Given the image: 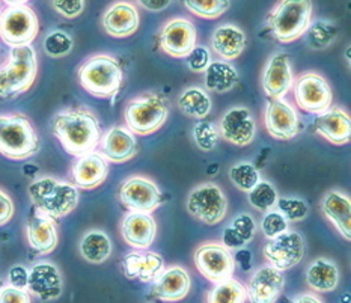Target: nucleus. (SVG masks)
I'll list each match as a JSON object with an SVG mask.
<instances>
[{
  "label": "nucleus",
  "mask_w": 351,
  "mask_h": 303,
  "mask_svg": "<svg viewBox=\"0 0 351 303\" xmlns=\"http://www.w3.org/2000/svg\"><path fill=\"white\" fill-rule=\"evenodd\" d=\"M256 124L247 108H232L219 123V136L237 147L250 145L255 139Z\"/></svg>",
  "instance_id": "nucleus-18"
},
{
  "label": "nucleus",
  "mask_w": 351,
  "mask_h": 303,
  "mask_svg": "<svg viewBox=\"0 0 351 303\" xmlns=\"http://www.w3.org/2000/svg\"><path fill=\"white\" fill-rule=\"evenodd\" d=\"M246 299V287L234 278H228L215 284L208 293L207 303H244Z\"/></svg>",
  "instance_id": "nucleus-35"
},
{
  "label": "nucleus",
  "mask_w": 351,
  "mask_h": 303,
  "mask_svg": "<svg viewBox=\"0 0 351 303\" xmlns=\"http://www.w3.org/2000/svg\"><path fill=\"white\" fill-rule=\"evenodd\" d=\"M160 49L167 56L186 58L196 47L197 32L195 25L184 17L172 19L163 26L158 36Z\"/></svg>",
  "instance_id": "nucleus-15"
},
{
  "label": "nucleus",
  "mask_w": 351,
  "mask_h": 303,
  "mask_svg": "<svg viewBox=\"0 0 351 303\" xmlns=\"http://www.w3.org/2000/svg\"><path fill=\"white\" fill-rule=\"evenodd\" d=\"M27 281H29V270L25 266L11 267L10 274H8V285L15 287L20 290H27Z\"/></svg>",
  "instance_id": "nucleus-47"
},
{
  "label": "nucleus",
  "mask_w": 351,
  "mask_h": 303,
  "mask_svg": "<svg viewBox=\"0 0 351 303\" xmlns=\"http://www.w3.org/2000/svg\"><path fill=\"white\" fill-rule=\"evenodd\" d=\"M346 55H347L346 58H347V60H348V64H350V60H351V58H350V47L347 49V53H346Z\"/></svg>",
  "instance_id": "nucleus-54"
},
{
  "label": "nucleus",
  "mask_w": 351,
  "mask_h": 303,
  "mask_svg": "<svg viewBox=\"0 0 351 303\" xmlns=\"http://www.w3.org/2000/svg\"><path fill=\"white\" fill-rule=\"evenodd\" d=\"M169 117V101L162 94H147L133 98L125 106L124 119L130 132L148 136L160 130Z\"/></svg>",
  "instance_id": "nucleus-7"
},
{
  "label": "nucleus",
  "mask_w": 351,
  "mask_h": 303,
  "mask_svg": "<svg viewBox=\"0 0 351 303\" xmlns=\"http://www.w3.org/2000/svg\"><path fill=\"white\" fill-rule=\"evenodd\" d=\"M339 269L329 258H317L306 269V284L317 293H330L339 284Z\"/></svg>",
  "instance_id": "nucleus-30"
},
{
  "label": "nucleus",
  "mask_w": 351,
  "mask_h": 303,
  "mask_svg": "<svg viewBox=\"0 0 351 303\" xmlns=\"http://www.w3.org/2000/svg\"><path fill=\"white\" fill-rule=\"evenodd\" d=\"M40 32V20L27 5H10L0 12V40L10 47L29 45Z\"/></svg>",
  "instance_id": "nucleus-8"
},
{
  "label": "nucleus",
  "mask_w": 351,
  "mask_h": 303,
  "mask_svg": "<svg viewBox=\"0 0 351 303\" xmlns=\"http://www.w3.org/2000/svg\"><path fill=\"white\" fill-rule=\"evenodd\" d=\"M289 222L282 216L278 210H270L264 215L261 221V231L267 240L279 236V234L288 231Z\"/></svg>",
  "instance_id": "nucleus-42"
},
{
  "label": "nucleus",
  "mask_w": 351,
  "mask_h": 303,
  "mask_svg": "<svg viewBox=\"0 0 351 303\" xmlns=\"http://www.w3.org/2000/svg\"><path fill=\"white\" fill-rule=\"evenodd\" d=\"M51 133L68 154L93 153L101 139L100 121L88 109H65L51 119Z\"/></svg>",
  "instance_id": "nucleus-1"
},
{
  "label": "nucleus",
  "mask_w": 351,
  "mask_h": 303,
  "mask_svg": "<svg viewBox=\"0 0 351 303\" xmlns=\"http://www.w3.org/2000/svg\"><path fill=\"white\" fill-rule=\"evenodd\" d=\"M113 251L110 237L101 230H90L83 234L79 243L82 258L90 264H103L110 258Z\"/></svg>",
  "instance_id": "nucleus-31"
},
{
  "label": "nucleus",
  "mask_w": 351,
  "mask_h": 303,
  "mask_svg": "<svg viewBox=\"0 0 351 303\" xmlns=\"http://www.w3.org/2000/svg\"><path fill=\"white\" fill-rule=\"evenodd\" d=\"M14 211H15V207L11 196L0 189V226H5L6 223H10V221L14 216Z\"/></svg>",
  "instance_id": "nucleus-48"
},
{
  "label": "nucleus",
  "mask_w": 351,
  "mask_h": 303,
  "mask_svg": "<svg viewBox=\"0 0 351 303\" xmlns=\"http://www.w3.org/2000/svg\"><path fill=\"white\" fill-rule=\"evenodd\" d=\"M5 287V282L2 281V279H0V291H2V289Z\"/></svg>",
  "instance_id": "nucleus-55"
},
{
  "label": "nucleus",
  "mask_w": 351,
  "mask_h": 303,
  "mask_svg": "<svg viewBox=\"0 0 351 303\" xmlns=\"http://www.w3.org/2000/svg\"><path fill=\"white\" fill-rule=\"evenodd\" d=\"M121 236L128 246L134 249H148L157 236L156 219L149 213L130 211L121 223Z\"/></svg>",
  "instance_id": "nucleus-24"
},
{
  "label": "nucleus",
  "mask_w": 351,
  "mask_h": 303,
  "mask_svg": "<svg viewBox=\"0 0 351 303\" xmlns=\"http://www.w3.org/2000/svg\"><path fill=\"white\" fill-rule=\"evenodd\" d=\"M230 180L239 191L247 193L261 181V173L255 165L241 162L230 169Z\"/></svg>",
  "instance_id": "nucleus-36"
},
{
  "label": "nucleus",
  "mask_w": 351,
  "mask_h": 303,
  "mask_svg": "<svg viewBox=\"0 0 351 303\" xmlns=\"http://www.w3.org/2000/svg\"><path fill=\"white\" fill-rule=\"evenodd\" d=\"M304 240L297 231H285L270 239L264 246V256L270 266L282 271L297 266L304 256Z\"/></svg>",
  "instance_id": "nucleus-14"
},
{
  "label": "nucleus",
  "mask_w": 351,
  "mask_h": 303,
  "mask_svg": "<svg viewBox=\"0 0 351 303\" xmlns=\"http://www.w3.org/2000/svg\"><path fill=\"white\" fill-rule=\"evenodd\" d=\"M178 108L189 118L204 119L211 112V98L204 88H187L178 97Z\"/></svg>",
  "instance_id": "nucleus-33"
},
{
  "label": "nucleus",
  "mask_w": 351,
  "mask_h": 303,
  "mask_svg": "<svg viewBox=\"0 0 351 303\" xmlns=\"http://www.w3.org/2000/svg\"><path fill=\"white\" fill-rule=\"evenodd\" d=\"M64 290V279L53 263L40 261L29 270L27 291L43 302L56 300Z\"/></svg>",
  "instance_id": "nucleus-19"
},
{
  "label": "nucleus",
  "mask_w": 351,
  "mask_h": 303,
  "mask_svg": "<svg viewBox=\"0 0 351 303\" xmlns=\"http://www.w3.org/2000/svg\"><path fill=\"white\" fill-rule=\"evenodd\" d=\"M100 153L110 163H125L137 154L139 143L136 134L124 125H115L101 134Z\"/></svg>",
  "instance_id": "nucleus-20"
},
{
  "label": "nucleus",
  "mask_w": 351,
  "mask_h": 303,
  "mask_svg": "<svg viewBox=\"0 0 351 303\" xmlns=\"http://www.w3.org/2000/svg\"><path fill=\"white\" fill-rule=\"evenodd\" d=\"M172 0H137V3H139L142 8H145L147 11L151 12H160V11H165L167 6L171 5Z\"/></svg>",
  "instance_id": "nucleus-51"
},
{
  "label": "nucleus",
  "mask_w": 351,
  "mask_h": 303,
  "mask_svg": "<svg viewBox=\"0 0 351 303\" xmlns=\"http://www.w3.org/2000/svg\"><path fill=\"white\" fill-rule=\"evenodd\" d=\"M122 269L128 279L152 282L165 270V260L157 252H130L124 256Z\"/></svg>",
  "instance_id": "nucleus-28"
},
{
  "label": "nucleus",
  "mask_w": 351,
  "mask_h": 303,
  "mask_svg": "<svg viewBox=\"0 0 351 303\" xmlns=\"http://www.w3.org/2000/svg\"><path fill=\"white\" fill-rule=\"evenodd\" d=\"M187 10L201 19H219L230 8V0H182Z\"/></svg>",
  "instance_id": "nucleus-39"
},
{
  "label": "nucleus",
  "mask_w": 351,
  "mask_h": 303,
  "mask_svg": "<svg viewBox=\"0 0 351 303\" xmlns=\"http://www.w3.org/2000/svg\"><path fill=\"white\" fill-rule=\"evenodd\" d=\"M187 211L205 225H217L225 219L228 201L222 189L215 183H202L189 193Z\"/></svg>",
  "instance_id": "nucleus-9"
},
{
  "label": "nucleus",
  "mask_w": 351,
  "mask_h": 303,
  "mask_svg": "<svg viewBox=\"0 0 351 303\" xmlns=\"http://www.w3.org/2000/svg\"><path fill=\"white\" fill-rule=\"evenodd\" d=\"M0 303H32V299H30V293L27 290L5 285L0 291Z\"/></svg>",
  "instance_id": "nucleus-46"
},
{
  "label": "nucleus",
  "mask_w": 351,
  "mask_h": 303,
  "mask_svg": "<svg viewBox=\"0 0 351 303\" xmlns=\"http://www.w3.org/2000/svg\"><path fill=\"white\" fill-rule=\"evenodd\" d=\"M119 201L122 206L136 213H152L163 204V195L154 181L134 175L127 178L119 189Z\"/></svg>",
  "instance_id": "nucleus-11"
},
{
  "label": "nucleus",
  "mask_w": 351,
  "mask_h": 303,
  "mask_svg": "<svg viewBox=\"0 0 351 303\" xmlns=\"http://www.w3.org/2000/svg\"><path fill=\"white\" fill-rule=\"evenodd\" d=\"M222 245L226 249H230V251H237V249H241V247L246 246V243H244V240L239 236V234L234 231V228H232L231 225L226 226V228L223 230Z\"/></svg>",
  "instance_id": "nucleus-49"
},
{
  "label": "nucleus",
  "mask_w": 351,
  "mask_h": 303,
  "mask_svg": "<svg viewBox=\"0 0 351 303\" xmlns=\"http://www.w3.org/2000/svg\"><path fill=\"white\" fill-rule=\"evenodd\" d=\"M247 36L235 25L219 26L211 35V47L222 60H234L246 49Z\"/></svg>",
  "instance_id": "nucleus-29"
},
{
  "label": "nucleus",
  "mask_w": 351,
  "mask_h": 303,
  "mask_svg": "<svg viewBox=\"0 0 351 303\" xmlns=\"http://www.w3.org/2000/svg\"><path fill=\"white\" fill-rule=\"evenodd\" d=\"M303 35L306 38V44L309 49L324 50L330 47L338 38V26L330 20H315L311 21L306 32Z\"/></svg>",
  "instance_id": "nucleus-34"
},
{
  "label": "nucleus",
  "mask_w": 351,
  "mask_h": 303,
  "mask_svg": "<svg viewBox=\"0 0 351 303\" xmlns=\"http://www.w3.org/2000/svg\"><path fill=\"white\" fill-rule=\"evenodd\" d=\"M315 133L333 145H346L351 138V119L342 108H329L314 121Z\"/></svg>",
  "instance_id": "nucleus-25"
},
{
  "label": "nucleus",
  "mask_w": 351,
  "mask_h": 303,
  "mask_svg": "<svg viewBox=\"0 0 351 303\" xmlns=\"http://www.w3.org/2000/svg\"><path fill=\"white\" fill-rule=\"evenodd\" d=\"M231 226L234 228V231L244 240V243H246V245L249 243L252 239H254L255 232H256L255 219L247 213H241V215L237 216L232 221Z\"/></svg>",
  "instance_id": "nucleus-43"
},
{
  "label": "nucleus",
  "mask_w": 351,
  "mask_h": 303,
  "mask_svg": "<svg viewBox=\"0 0 351 303\" xmlns=\"http://www.w3.org/2000/svg\"><path fill=\"white\" fill-rule=\"evenodd\" d=\"M27 193L34 208L55 221L73 213L80 199L79 189L73 183L49 175L34 180L29 184Z\"/></svg>",
  "instance_id": "nucleus-2"
},
{
  "label": "nucleus",
  "mask_w": 351,
  "mask_h": 303,
  "mask_svg": "<svg viewBox=\"0 0 351 303\" xmlns=\"http://www.w3.org/2000/svg\"><path fill=\"white\" fill-rule=\"evenodd\" d=\"M294 100L304 112L322 113L332 108V88L322 74L315 71L303 73L294 80Z\"/></svg>",
  "instance_id": "nucleus-10"
},
{
  "label": "nucleus",
  "mask_w": 351,
  "mask_h": 303,
  "mask_svg": "<svg viewBox=\"0 0 351 303\" xmlns=\"http://www.w3.org/2000/svg\"><path fill=\"white\" fill-rule=\"evenodd\" d=\"M205 86L211 93H230L239 83V71L228 60H213L204 71Z\"/></svg>",
  "instance_id": "nucleus-32"
},
{
  "label": "nucleus",
  "mask_w": 351,
  "mask_h": 303,
  "mask_svg": "<svg viewBox=\"0 0 351 303\" xmlns=\"http://www.w3.org/2000/svg\"><path fill=\"white\" fill-rule=\"evenodd\" d=\"M195 264L199 274L215 284L232 278L235 271L232 252L222 243H205L197 247Z\"/></svg>",
  "instance_id": "nucleus-12"
},
{
  "label": "nucleus",
  "mask_w": 351,
  "mask_h": 303,
  "mask_svg": "<svg viewBox=\"0 0 351 303\" xmlns=\"http://www.w3.org/2000/svg\"><path fill=\"white\" fill-rule=\"evenodd\" d=\"M187 58V66L193 73H204L211 62L210 50L204 45H196V47L189 53Z\"/></svg>",
  "instance_id": "nucleus-44"
},
{
  "label": "nucleus",
  "mask_w": 351,
  "mask_h": 303,
  "mask_svg": "<svg viewBox=\"0 0 351 303\" xmlns=\"http://www.w3.org/2000/svg\"><path fill=\"white\" fill-rule=\"evenodd\" d=\"M124 73L118 60L110 55H94L79 68V82L90 95L109 98L121 89Z\"/></svg>",
  "instance_id": "nucleus-5"
},
{
  "label": "nucleus",
  "mask_w": 351,
  "mask_h": 303,
  "mask_svg": "<svg viewBox=\"0 0 351 303\" xmlns=\"http://www.w3.org/2000/svg\"><path fill=\"white\" fill-rule=\"evenodd\" d=\"M43 47L50 58L59 59L70 55L74 47V41L70 34L64 32V30H51L45 35Z\"/></svg>",
  "instance_id": "nucleus-38"
},
{
  "label": "nucleus",
  "mask_w": 351,
  "mask_h": 303,
  "mask_svg": "<svg viewBox=\"0 0 351 303\" xmlns=\"http://www.w3.org/2000/svg\"><path fill=\"white\" fill-rule=\"evenodd\" d=\"M247 198L250 206L255 210L261 211V213H267V211L276 207V201L279 196L273 184H270L269 181L261 180L250 192H247Z\"/></svg>",
  "instance_id": "nucleus-37"
},
{
  "label": "nucleus",
  "mask_w": 351,
  "mask_h": 303,
  "mask_svg": "<svg viewBox=\"0 0 351 303\" xmlns=\"http://www.w3.org/2000/svg\"><path fill=\"white\" fill-rule=\"evenodd\" d=\"M190 287H192V279H190L189 271L181 266H172L165 269L154 281H152L151 294L162 302L173 303L184 299Z\"/></svg>",
  "instance_id": "nucleus-22"
},
{
  "label": "nucleus",
  "mask_w": 351,
  "mask_h": 303,
  "mask_svg": "<svg viewBox=\"0 0 351 303\" xmlns=\"http://www.w3.org/2000/svg\"><path fill=\"white\" fill-rule=\"evenodd\" d=\"M108 175L109 162L97 149L77 157L71 168L73 184L83 191H93V189L101 186Z\"/></svg>",
  "instance_id": "nucleus-21"
},
{
  "label": "nucleus",
  "mask_w": 351,
  "mask_h": 303,
  "mask_svg": "<svg viewBox=\"0 0 351 303\" xmlns=\"http://www.w3.org/2000/svg\"><path fill=\"white\" fill-rule=\"evenodd\" d=\"M85 3L86 0H53V8L62 17L73 20L85 11Z\"/></svg>",
  "instance_id": "nucleus-45"
},
{
  "label": "nucleus",
  "mask_w": 351,
  "mask_h": 303,
  "mask_svg": "<svg viewBox=\"0 0 351 303\" xmlns=\"http://www.w3.org/2000/svg\"><path fill=\"white\" fill-rule=\"evenodd\" d=\"M323 215L326 216L335 228L338 230L342 237L346 240L351 239V201L346 193L339 191H330L327 192L322 204Z\"/></svg>",
  "instance_id": "nucleus-27"
},
{
  "label": "nucleus",
  "mask_w": 351,
  "mask_h": 303,
  "mask_svg": "<svg viewBox=\"0 0 351 303\" xmlns=\"http://www.w3.org/2000/svg\"><path fill=\"white\" fill-rule=\"evenodd\" d=\"M101 23L110 36L127 38L139 27V12L133 3L121 0L106 10Z\"/></svg>",
  "instance_id": "nucleus-26"
},
{
  "label": "nucleus",
  "mask_w": 351,
  "mask_h": 303,
  "mask_svg": "<svg viewBox=\"0 0 351 303\" xmlns=\"http://www.w3.org/2000/svg\"><path fill=\"white\" fill-rule=\"evenodd\" d=\"M26 237L29 246L32 247L36 254H51L56 249L59 241L56 221L34 208L26 225Z\"/></svg>",
  "instance_id": "nucleus-23"
},
{
  "label": "nucleus",
  "mask_w": 351,
  "mask_h": 303,
  "mask_svg": "<svg viewBox=\"0 0 351 303\" xmlns=\"http://www.w3.org/2000/svg\"><path fill=\"white\" fill-rule=\"evenodd\" d=\"M234 263L235 266H239L243 271H249L252 270V252L246 247L237 249L234 252Z\"/></svg>",
  "instance_id": "nucleus-50"
},
{
  "label": "nucleus",
  "mask_w": 351,
  "mask_h": 303,
  "mask_svg": "<svg viewBox=\"0 0 351 303\" xmlns=\"http://www.w3.org/2000/svg\"><path fill=\"white\" fill-rule=\"evenodd\" d=\"M5 2L10 5H26L29 0H5Z\"/></svg>",
  "instance_id": "nucleus-53"
},
{
  "label": "nucleus",
  "mask_w": 351,
  "mask_h": 303,
  "mask_svg": "<svg viewBox=\"0 0 351 303\" xmlns=\"http://www.w3.org/2000/svg\"><path fill=\"white\" fill-rule=\"evenodd\" d=\"M284 287V271L270 266V264H265L249 279L246 294L250 303H274L280 298Z\"/></svg>",
  "instance_id": "nucleus-17"
},
{
  "label": "nucleus",
  "mask_w": 351,
  "mask_h": 303,
  "mask_svg": "<svg viewBox=\"0 0 351 303\" xmlns=\"http://www.w3.org/2000/svg\"><path fill=\"white\" fill-rule=\"evenodd\" d=\"M289 303H323V302H322V299H318L315 294L304 293V294H300V296H297L295 299H293Z\"/></svg>",
  "instance_id": "nucleus-52"
},
{
  "label": "nucleus",
  "mask_w": 351,
  "mask_h": 303,
  "mask_svg": "<svg viewBox=\"0 0 351 303\" xmlns=\"http://www.w3.org/2000/svg\"><path fill=\"white\" fill-rule=\"evenodd\" d=\"M38 75V58L32 44L12 47L0 66V98L10 100L27 93Z\"/></svg>",
  "instance_id": "nucleus-3"
},
{
  "label": "nucleus",
  "mask_w": 351,
  "mask_h": 303,
  "mask_svg": "<svg viewBox=\"0 0 351 303\" xmlns=\"http://www.w3.org/2000/svg\"><path fill=\"white\" fill-rule=\"evenodd\" d=\"M276 207L288 222H302L309 213V206L300 198H278Z\"/></svg>",
  "instance_id": "nucleus-41"
},
{
  "label": "nucleus",
  "mask_w": 351,
  "mask_h": 303,
  "mask_svg": "<svg viewBox=\"0 0 351 303\" xmlns=\"http://www.w3.org/2000/svg\"><path fill=\"white\" fill-rule=\"evenodd\" d=\"M311 0H280L269 14L267 25L278 41L288 44L303 36L311 25Z\"/></svg>",
  "instance_id": "nucleus-6"
},
{
  "label": "nucleus",
  "mask_w": 351,
  "mask_h": 303,
  "mask_svg": "<svg viewBox=\"0 0 351 303\" xmlns=\"http://www.w3.org/2000/svg\"><path fill=\"white\" fill-rule=\"evenodd\" d=\"M193 139L197 148L204 151V153H210L217 145L219 130L211 121H199L193 127Z\"/></svg>",
  "instance_id": "nucleus-40"
},
{
  "label": "nucleus",
  "mask_w": 351,
  "mask_h": 303,
  "mask_svg": "<svg viewBox=\"0 0 351 303\" xmlns=\"http://www.w3.org/2000/svg\"><path fill=\"white\" fill-rule=\"evenodd\" d=\"M41 148L34 124L23 113L0 115V154L11 160H26Z\"/></svg>",
  "instance_id": "nucleus-4"
},
{
  "label": "nucleus",
  "mask_w": 351,
  "mask_h": 303,
  "mask_svg": "<svg viewBox=\"0 0 351 303\" xmlns=\"http://www.w3.org/2000/svg\"><path fill=\"white\" fill-rule=\"evenodd\" d=\"M261 85L269 98H285L294 85L293 62L289 55L282 51L274 53L264 68Z\"/></svg>",
  "instance_id": "nucleus-16"
},
{
  "label": "nucleus",
  "mask_w": 351,
  "mask_h": 303,
  "mask_svg": "<svg viewBox=\"0 0 351 303\" xmlns=\"http://www.w3.org/2000/svg\"><path fill=\"white\" fill-rule=\"evenodd\" d=\"M264 124L273 139L291 141L300 132V118L285 98H269L264 112Z\"/></svg>",
  "instance_id": "nucleus-13"
}]
</instances>
